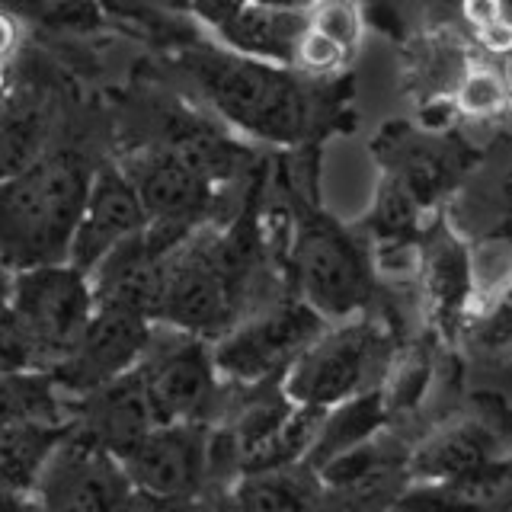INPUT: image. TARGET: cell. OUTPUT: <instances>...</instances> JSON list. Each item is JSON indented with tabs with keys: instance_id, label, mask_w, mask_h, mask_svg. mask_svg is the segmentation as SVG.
I'll return each instance as SVG.
<instances>
[{
	"instance_id": "cell-9",
	"label": "cell",
	"mask_w": 512,
	"mask_h": 512,
	"mask_svg": "<svg viewBox=\"0 0 512 512\" xmlns=\"http://www.w3.org/2000/svg\"><path fill=\"white\" fill-rule=\"evenodd\" d=\"M132 500L135 490L122 461L74 423L55 445L32 493V503L48 509H119Z\"/></svg>"
},
{
	"instance_id": "cell-2",
	"label": "cell",
	"mask_w": 512,
	"mask_h": 512,
	"mask_svg": "<svg viewBox=\"0 0 512 512\" xmlns=\"http://www.w3.org/2000/svg\"><path fill=\"white\" fill-rule=\"evenodd\" d=\"M205 100L224 119L263 141L292 144L311 122V100L292 68H276L224 48L192 64Z\"/></svg>"
},
{
	"instance_id": "cell-18",
	"label": "cell",
	"mask_w": 512,
	"mask_h": 512,
	"mask_svg": "<svg viewBox=\"0 0 512 512\" xmlns=\"http://www.w3.org/2000/svg\"><path fill=\"white\" fill-rule=\"evenodd\" d=\"M26 420H71V397L45 368L0 372V426Z\"/></svg>"
},
{
	"instance_id": "cell-26",
	"label": "cell",
	"mask_w": 512,
	"mask_h": 512,
	"mask_svg": "<svg viewBox=\"0 0 512 512\" xmlns=\"http://www.w3.org/2000/svg\"><path fill=\"white\" fill-rule=\"evenodd\" d=\"M13 368H39V365L23 330L16 327L10 311H4L0 314V372H13Z\"/></svg>"
},
{
	"instance_id": "cell-17",
	"label": "cell",
	"mask_w": 512,
	"mask_h": 512,
	"mask_svg": "<svg viewBox=\"0 0 512 512\" xmlns=\"http://www.w3.org/2000/svg\"><path fill=\"white\" fill-rule=\"evenodd\" d=\"M384 420H388V407H384L381 388H368L356 397L327 407L317 423L308 455H304V464L311 461V468H317V464L346 452V448L375 439Z\"/></svg>"
},
{
	"instance_id": "cell-19",
	"label": "cell",
	"mask_w": 512,
	"mask_h": 512,
	"mask_svg": "<svg viewBox=\"0 0 512 512\" xmlns=\"http://www.w3.org/2000/svg\"><path fill=\"white\" fill-rule=\"evenodd\" d=\"M317 474L304 477L295 464H269V468L240 471L231 500L244 509H304L317 503Z\"/></svg>"
},
{
	"instance_id": "cell-23",
	"label": "cell",
	"mask_w": 512,
	"mask_h": 512,
	"mask_svg": "<svg viewBox=\"0 0 512 512\" xmlns=\"http://www.w3.org/2000/svg\"><path fill=\"white\" fill-rule=\"evenodd\" d=\"M308 26L324 32L340 48L352 55L365 36V13L362 0H311L308 4Z\"/></svg>"
},
{
	"instance_id": "cell-5",
	"label": "cell",
	"mask_w": 512,
	"mask_h": 512,
	"mask_svg": "<svg viewBox=\"0 0 512 512\" xmlns=\"http://www.w3.org/2000/svg\"><path fill=\"white\" fill-rule=\"evenodd\" d=\"M240 256L224 240L186 237L167 256L154 324L215 340L234 324V285Z\"/></svg>"
},
{
	"instance_id": "cell-30",
	"label": "cell",
	"mask_w": 512,
	"mask_h": 512,
	"mask_svg": "<svg viewBox=\"0 0 512 512\" xmlns=\"http://www.w3.org/2000/svg\"><path fill=\"white\" fill-rule=\"evenodd\" d=\"M253 4H266V7H285V10H308L311 0H253Z\"/></svg>"
},
{
	"instance_id": "cell-16",
	"label": "cell",
	"mask_w": 512,
	"mask_h": 512,
	"mask_svg": "<svg viewBox=\"0 0 512 512\" xmlns=\"http://www.w3.org/2000/svg\"><path fill=\"white\" fill-rule=\"evenodd\" d=\"M74 420H26L0 426V503H32V493Z\"/></svg>"
},
{
	"instance_id": "cell-10",
	"label": "cell",
	"mask_w": 512,
	"mask_h": 512,
	"mask_svg": "<svg viewBox=\"0 0 512 512\" xmlns=\"http://www.w3.org/2000/svg\"><path fill=\"white\" fill-rule=\"evenodd\" d=\"M154 330V320L119 311V308H96L87 330L80 333L77 346L61 365L52 368L58 388L71 400L87 394L100 384L119 378L141 362Z\"/></svg>"
},
{
	"instance_id": "cell-3",
	"label": "cell",
	"mask_w": 512,
	"mask_h": 512,
	"mask_svg": "<svg viewBox=\"0 0 512 512\" xmlns=\"http://www.w3.org/2000/svg\"><path fill=\"white\" fill-rule=\"evenodd\" d=\"M388 362L384 330L359 314L330 320L279 378L282 394L301 407L327 410L340 400L378 388Z\"/></svg>"
},
{
	"instance_id": "cell-7",
	"label": "cell",
	"mask_w": 512,
	"mask_h": 512,
	"mask_svg": "<svg viewBox=\"0 0 512 512\" xmlns=\"http://www.w3.org/2000/svg\"><path fill=\"white\" fill-rule=\"evenodd\" d=\"M138 372L160 423H202L215 410L221 375L212 359V340L154 324Z\"/></svg>"
},
{
	"instance_id": "cell-31",
	"label": "cell",
	"mask_w": 512,
	"mask_h": 512,
	"mask_svg": "<svg viewBox=\"0 0 512 512\" xmlns=\"http://www.w3.org/2000/svg\"><path fill=\"white\" fill-rule=\"evenodd\" d=\"M4 87H7V68H0V93H4Z\"/></svg>"
},
{
	"instance_id": "cell-27",
	"label": "cell",
	"mask_w": 512,
	"mask_h": 512,
	"mask_svg": "<svg viewBox=\"0 0 512 512\" xmlns=\"http://www.w3.org/2000/svg\"><path fill=\"white\" fill-rule=\"evenodd\" d=\"M244 4L247 0H189V13H192V20L202 23L205 29L218 32Z\"/></svg>"
},
{
	"instance_id": "cell-12",
	"label": "cell",
	"mask_w": 512,
	"mask_h": 512,
	"mask_svg": "<svg viewBox=\"0 0 512 512\" xmlns=\"http://www.w3.org/2000/svg\"><path fill=\"white\" fill-rule=\"evenodd\" d=\"M144 224H148V215H144V205L132 183H128V176L122 173V167H93L84 212H80L71 237L68 263L87 272L112 247L122 244L125 237L138 234Z\"/></svg>"
},
{
	"instance_id": "cell-25",
	"label": "cell",
	"mask_w": 512,
	"mask_h": 512,
	"mask_svg": "<svg viewBox=\"0 0 512 512\" xmlns=\"http://www.w3.org/2000/svg\"><path fill=\"white\" fill-rule=\"evenodd\" d=\"M352 55L346 48H340L333 39H327L324 32H317L314 26H304L301 32V42L295 48V61H292V71L298 74H308V77H330L343 68Z\"/></svg>"
},
{
	"instance_id": "cell-4",
	"label": "cell",
	"mask_w": 512,
	"mask_h": 512,
	"mask_svg": "<svg viewBox=\"0 0 512 512\" xmlns=\"http://www.w3.org/2000/svg\"><path fill=\"white\" fill-rule=\"evenodd\" d=\"M7 311L29 340L36 365L52 372L71 356L96 311V301L87 272L64 260L16 269Z\"/></svg>"
},
{
	"instance_id": "cell-21",
	"label": "cell",
	"mask_w": 512,
	"mask_h": 512,
	"mask_svg": "<svg viewBox=\"0 0 512 512\" xmlns=\"http://www.w3.org/2000/svg\"><path fill=\"white\" fill-rule=\"evenodd\" d=\"M96 13L106 23L132 29H176L189 23V0H93Z\"/></svg>"
},
{
	"instance_id": "cell-11",
	"label": "cell",
	"mask_w": 512,
	"mask_h": 512,
	"mask_svg": "<svg viewBox=\"0 0 512 512\" xmlns=\"http://www.w3.org/2000/svg\"><path fill=\"white\" fill-rule=\"evenodd\" d=\"M135 496L186 500L208 477V436L202 423H157L122 458Z\"/></svg>"
},
{
	"instance_id": "cell-6",
	"label": "cell",
	"mask_w": 512,
	"mask_h": 512,
	"mask_svg": "<svg viewBox=\"0 0 512 512\" xmlns=\"http://www.w3.org/2000/svg\"><path fill=\"white\" fill-rule=\"evenodd\" d=\"M324 324L327 320L304 301H285L231 324L212 340V359L221 381L240 384V388L279 381Z\"/></svg>"
},
{
	"instance_id": "cell-8",
	"label": "cell",
	"mask_w": 512,
	"mask_h": 512,
	"mask_svg": "<svg viewBox=\"0 0 512 512\" xmlns=\"http://www.w3.org/2000/svg\"><path fill=\"white\" fill-rule=\"evenodd\" d=\"M295 272L301 301L327 320H343L362 311L368 298V266L356 240L330 221H311L298 234Z\"/></svg>"
},
{
	"instance_id": "cell-1",
	"label": "cell",
	"mask_w": 512,
	"mask_h": 512,
	"mask_svg": "<svg viewBox=\"0 0 512 512\" xmlns=\"http://www.w3.org/2000/svg\"><path fill=\"white\" fill-rule=\"evenodd\" d=\"M93 167L74 151L39 154L0 180V263L26 269L64 263L84 212Z\"/></svg>"
},
{
	"instance_id": "cell-14",
	"label": "cell",
	"mask_w": 512,
	"mask_h": 512,
	"mask_svg": "<svg viewBox=\"0 0 512 512\" xmlns=\"http://www.w3.org/2000/svg\"><path fill=\"white\" fill-rule=\"evenodd\" d=\"M122 173L138 192L148 221L196 228V218L202 215L208 192H212V180L199 167H192L180 151H141L128 157Z\"/></svg>"
},
{
	"instance_id": "cell-15",
	"label": "cell",
	"mask_w": 512,
	"mask_h": 512,
	"mask_svg": "<svg viewBox=\"0 0 512 512\" xmlns=\"http://www.w3.org/2000/svg\"><path fill=\"white\" fill-rule=\"evenodd\" d=\"M304 26H308V13L304 10L266 7L247 0L215 36L234 55L276 64V68H292Z\"/></svg>"
},
{
	"instance_id": "cell-22",
	"label": "cell",
	"mask_w": 512,
	"mask_h": 512,
	"mask_svg": "<svg viewBox=\"0 0 512 512\" xmlns=\"http://www.w3.org/2000/svg\"><path fill=\"white\" fill-rule=\"evenodd\" d=\"M509 103V84L503 71L490 64H468L458 77L455 87V106L471 119H493L506 112Z\"/></svg>"
},
{
	"instance_id": "cell-28",
	"label": "cell",
	"mask_w": 512,
	"mask_h": 512,
	"mask_svg": "<svg viewBox=\"0 0 512 512\" xmlns=\"http://www.w3.org/2000/svg\"><path fill=\"white\" fill-rule=\"evenodd\" d=\"M461 20L474 32H484L506 20V7L503 0H461Z\"/></svg>"
},
{
	"instance_id": "cell-29",
	"label": "cell",
	"mask_w": 512,
	"mask_h": 512,
	"mask_svg": "<svg viewBox=\"0 0 512 512\" xmlns=\"http://www.w3.org/2000/svg\"><path fill=\"white\" fill-rule=\"evenodd\" d=\"M20 23H16V16H10L7 10H0V68H7L13 61L16 48H20Z\"/></svg>"
},
{
	"instance_id": "cell-20",
	"label": "cell",
	"mask_w": 512,
	"mask_h": 512,
	"mask_svg": "<svg viewBox=\"0 0 512 512\" xmlns=\"http://www.w3.org/2000/svg\"><path fill=\"white\" fill-rule=\"evenodd\" d=\"M426 288L442 317H455L471 301L468 253L455 237H436L426 250Z\"/></svg>"
},
{
	"instance_id": "cell-24",
	"label": "cell",
	"mask_w": 512,
	"mask_h": 512,
	"mask_svg": "<svg viewBox=\"0 0 512 512\" xmlns=\"http://www.w3.org/2000/svg\"><path fill=\"white\" fill-rule=\"evenodd\" d=\"M42 154V125L36 116H20L0 128V180L29 167Z\"/></svg>"
},
{
	"instance_id": "cell-13",
	"label": "cell",
	"mask_w": 512,
	"mask_h": 512,
	"mask_svg": "<svg viewBox=\"0 0 512 512\" xmlns=\"http://www.w3.org/2000/svg\"><path fill=\"white\" fill-rule=\"evenodd\" d=\"M71 420L84 436H90L96 445H103L119 461L160 423L138 365L132 372L74 397Z\"/></svg>"
}]
</instances>
